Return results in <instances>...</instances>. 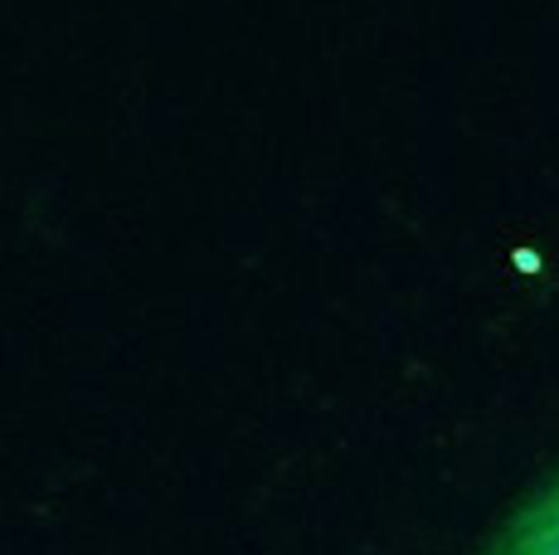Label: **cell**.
Returning <instances> with one entry per match:
<instances>
[{
  "label": "cell",
  "mask_w": 559,
  "mask_h": 555,
  "mask_svg": "<svg viewBox=\"0 0 559 555\" xmlns=\"http://www.w3.org/2000/svg\"><path fill=\"white\" fill-rule=\"evenodd\" d=\"M487 555H559V477H550V483L497 531Z\"/></svg>",
  "instance_id": "cell-1"
}]
</instances>
